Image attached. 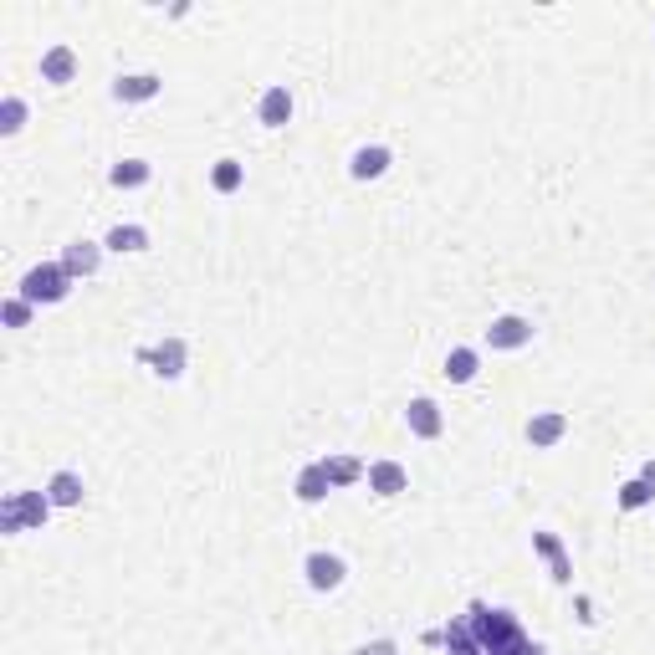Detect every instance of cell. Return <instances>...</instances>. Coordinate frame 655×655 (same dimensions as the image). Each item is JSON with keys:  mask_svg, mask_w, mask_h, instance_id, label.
<instances>
[{"mask_svg": "<svg viewBox=\"0 0 655 655\" xmlns=\"http://www.w3.org/2000/svg\"><path fill=\"white\" fill-rule=\"evenodd\" d=\"M650 502H655V492L640 482V476H630V482L615 487V507H620V512H640V507H650Z\"/></svg>", "mask_w": 655, "mask_h": 655, "instance_id": "24", "label": "cell"}, {"mask_svg": "<svg viewBox=\"0 0 655 655\" xmlns=\"http://www.w3.org/2000/svg\"><path fill=\"white\" fill-rule=\"evenodd\" d=\"M134 359L149 364L154 379L174 384V379H185V369H190V343H185V338H164V343H154V348H134Z\"/></svg>", "mask_w": 655, "mask_h": 655, "instance_id": "4", "label": "cell"}, {"mask_svg": "<svg viewBox=\"0 0 655 655\" xmlns=\"http://www.w3.org/2000/svg\"><path fill=\"white\" fill-rule=\"evenodd\" d=\"M323 471H328L333 492H343V487H359L364 476H369V466H364L359 456H323Z\"/></svg>", "mask_w": 655, "mask_h": 655, "instance_id": "20", "label": "cell"}, {"mask_svg": "<svg viewBox=\"0 0 655 655\" xmlns=\"http://www.w3.org/2000/svg\"><path fill=\"white\" fill-rule=\"evenodd\" d=\"M103 251H118V256H139L149 251V231L139 221H118L108 236H103Z\"/></svg>", "mask_w": 655, "mask_h": 655, "instance_id": "18", "label": "cell"}, {"mask_svg": "<svg viewBox=\"0 0 655 655\" xmlns=\"http://www.w3.org/2000/svg\"><path fill=\"white\" fill-rule=\"evenodd\" d=\"M77 77V52L67 47V41H57V47L41 52V82H52V87H67Z\"/></svg>", "mask_w": 655, "mask_h": 655, "instance_id": "15", "label": "cell"}, {"mask_svg": "<svg viewBox=\"0 0 655 655\" xmlns=\"http://www.w3.org/2000/svg\"><path fill=\"white\" fill-rule=\"evenodd\" d=\"M533 553L548 558V574H553L558 589H569V584H574V558H569V548H563L558 533H533Z\"/></svg>", "mask_w": 655, "mask_h": 655, "instance_id": "9", "label": "cell"}, {"mask_svg": "<svg viewBox=\"0 0 655 655\" xmlns=\"http://www.w3.org/2000/svg\"><path fill=\"white\" fill-rule=\"evenodd\" d=\"M31 318H36V308H31L26 297H6V308H0V323H6V328H26Z\"/></svg>", "mask_w": 655, "mask_h": 655, "instance_id": "26", "label": "cell"}, {"mask_svg": "<svg viewBox=\"0 0 655 655\" xmlns=\"http://www.w3.org/2000/svg\"><path fill=\"white\" fill-rule=\"evenodd\" d=\"M389 164H395V154H389L384 144H364V149H354V159H348V174H354L359 185H369V180H384Z\"/></svg>", "mask_w": 655, "mask_h": 655, "instance_id": "14", "label": "cell"}, {"mask_svg": "<svg viewBox=\"0 0 655 655\" xmlns=\"http://www.w3.org/2000/svg\"><path fill=\"white\" fill-rule=\"evenodd\" d=\"M497 655H548V645H543V640H533L528 630H522V635H517L512 645H502Z\"/></svg>", "mask_w": 655, "mask_h": 655, "instance_id": "27", "label": "cell"}, {"mask_svg": "<svg viewBox=\"0 0 655 655\" xmlns=\"http://www.w3.org/2000/svg\"><path fill=\"white\" fill-rule=\"evenodd\" d=\"M164 93V77L159 72H128L113 82V103H154Z\"/></svg>", "mask_w": 655, "mask_h": 655, "instance_id": "10", "label": "cell"}, {"mask_svg": "<svg viewBox=\"0 0 655 655\" xmlns=\"http://www.w3.org/2000/svg\"><path fill=\"white\" fill-rule=\"evenodd\" d=\"M405 430L415 435V441H441V435H446V415H441V405H435L430 395L410 400V405H405Z\"/></svg>", "mask_w": 655, "mask_h": 655, "instance_id": "7", "label": "cell"}, {"mask_svg": "<svg viewBox=\"0 0 655 655\" xmlns=\"http://www.w3.org/2000/svg\"><path fill=\"white\" fill-rule=\"evenodd\" d=\"M533 318H522V313H502V318H492L487 323V348H492V354H517V348H528L533 343Z\"/></svg>", "mask_w": 655, "mask_h": 655, "instance_id": "5", "label": "cell"}, {"mask_svg": "<svg viewBox=\"0 0 655 655\" xmlns=\"http://www.w3.org/2000/svg\"><path fill=\"white\" fill-rule=\"evenodd\" d=\"M57 261L67 267V277H72V282H87V277H98V267H103V241H82V236H77V241H67V246H62V256H57Z\"/></svg>", "mask_w": 655, "mask_h": 655, "instance_id": "8", "label": "cell"}, {"mask_svg": "<svg viewBox=\"0 0 655 655\" xmlns=\"http://www.w3.org/2000/svg\"><path fill=\"white\" fill-rule=\"evenodd\" d=\"M241 185H246V164H241V159H215L210 190H215V195H236Z\"/></svg>", "mask_w": 655, "mask_h": 655, "instance_id": "23", "label": "cell"}, {"mask_svg": "<svg viewBox=\"0 0 655 655\" xmlns=\"http://www.w3.org/2000/svg\"><path fill=\"white\" fill-rule=\"evenodd\" d=\"M369 492L374 497H400V492H410V471L400 466V461H369Z\"/></svg>", "mask_w": 655, "mask_h": 655, "instance_id": "12", "label": "cell"}, {"mask_svg": "<svg viewBox=\"0 0 655 655\" xmlns=\"http://www.w3.org/2000/svg\"><path fill=\"white\" fill-rule=\"evenodd\" d=\"M47 497H52V507H62V512H77L82 507V497H87V487H82V476L77 471H52V482H47Z\"/></svg>", "mask_w": 655, "mask_h": 655, "instance_id": "16", "label": "cell"}, {"mask_svg": "<svg viewBox=\"0 0 655 655\" xmlns=\"http://www.w3.org/2000/svg\"><path fill=\"white\" fill-rule=\"evenodd\" d=\"M640 482H645V487H650V492H655V456H650V461H645V466H640Z\"/></svg>", "mask_w": 655, "mask_h": 655, "instance_id": "29", "label": "cell"}, {"mask_svg": "<svg viewBox=\"0 0 655 655\" xmlns=\"http://www.w3.org/2000/svg\"><path fill=\"white\" fill-rule=\"evenodd\" d=\"M52 497L47 487L41 492H6V502H0V533L6 538H21V533H41L52 522Z\"/></svg>", "mask_w": 655, "mask_h": 655, "instance_id": "1", "label": "cell"}, {"mask_svg": "<svg viewBox=\"0 0 655 655\" xmlns=\"http://www.w3.org/2000/svg\"><path fill=\"white\" fill-rule=\"evenodd\" d=\"M441 645H446V655H487V650H482V640L471 635L466 615H461V620H446V625H441Z\"/></svg>", "mask_w": 655, "mask_h": 655, "instance_id": "22", "label": "cell"}, {"mask_svg": "<svg viewBox=\"0 0 655 655\" xmlns=\"http://www.w3.org/2000/svg\"><path fill=\"white\" fill-rule=\"evenodd\" d=\"M563 435H569V415H563V410H538L528 420V446L533 451H553Z\"/></svg>", "mask_w": 655, "mask_h": 655, "instance_id": "11", "label": "cell"}, {"mask_svg": "<svg viewBox=\"0 0 655 655\" xmlns=\"http://www.w3.org/2000/svg\"><path fill=\"white\" fill-rule=\"evenodd\" d=\"M466 625H471L476 640H482L487 655H497L502 645H512V640L522 635V620L512 615V609H502V604L492 609L487 599H471V604H466Z\"/></svg>", "mask_w": 655, "mask_h": 655, "instance_id": "2", "label": "cell"}, {"mask_svg": "<svg viewBox=\"0 0 655 655\" xmlns=\"http://www.w3.org/2000/svg\"><path fill=\"white\" fill-rule=\"evenodd\" d=\"M72 277H67V267L62 261H36V267L16 282V297H26L31 308H57V302H67L72 297Z\"/></svg>", "mask_w": 655, "mask_h": 655, "instance_id": "3", "label": "cell"}, {"mask_svg": "<svg viewBox=\"0 0 655 655\" xmlns=\"http://www.w3.org/2000/svg\"><path fill=\"white\" fill-rule=\"evenodd\" d=\"M354 655H400V645H395V640H369V645H359Z\"/></svg>", "mask_w": 655, "mask_h": 655, "instance_id": "28", "label": "cell"}, {"mask_svg": "<svg viewBox=\"0 0 655 655\" xmlns=\"http://www.w3.org/2000/svg\"><path fill=\"white\" fill-rule=\"evenodd\" d=\"M256 123H261V128H287V123H292V93H287V82H272L267 93H261Z\"/></svg>", "mask_w": 655, "mask_h": 655, "instance_id": "13", "label": "cell"}, {"mask_svg": "<svg viewBox=\"0 0 655 655\" xmlns=\"http://www.w3.org/2000/svg\"><path fill=\"white\" fill-rule=\"evenodd\" d=\"M21 128H26V98H0V134H6V139H16L21 134Z\"/></svg>", "mask_w": 655, "mask_h": 655, "instance_id": "25", "label": "cell"}, {"mask_svg": "<svg viewBox=\"0 0 655 655\" xmlns=\"http://www.w3.org/2000/svg\"><path fill=\"white\" fill-rule=\"evenodd\" d=\"M154 180V164L149 159H118L113 169H108V185L113 190H144Z\"/></svg>", "mask_w": 655, "mask_h": 655, "instance_id": "19", "label": "cell"}, {"mask_svg": "<svg viewBox=\"0 0 655 655\" xmlns=\"http://www.w3.org/2000/svg\"><path fill=\"white\" fill-rule=\"evenodd\" d=\"M302 579H308L313 594H333V589H343V579H348V563H343L338 553H328V548H313L308 558H302Z\"/></svg>", "mask_w": 655, "mask_h": 655, "instance_id": "6", "label": "cell"}, {"mask_svg": "<svg viewBox=\"0 0 655 655\" xmlns=\"http://www.w3.org/2000/svg\"><path fill=\"white\" fill-rule=\"evenodd\" d=\"M476 374H482V354H476L471 343H456L451 354H446V379L451 384H471Z\"/></svg>", "mask_w": 655, "mask_h": 655, "instance_id": "21", "label": "cell"}, {"mask_svg": "<svg viewBox=\"0 0 655 655\" xmlns=\"http://www.w3.org/2000/svg\"><path fill=\"white\" fill-rule=\"evenodd\" d=\"M292 492H297V502H302V507H318V502H323V497L333 492V482H328L323 461H308V466H302V471H297V487H292Z\"/></svg>", "mask_w": 655, "mask_h": 655, "instance_id": "17", "label": "cell"}]
</instances>
